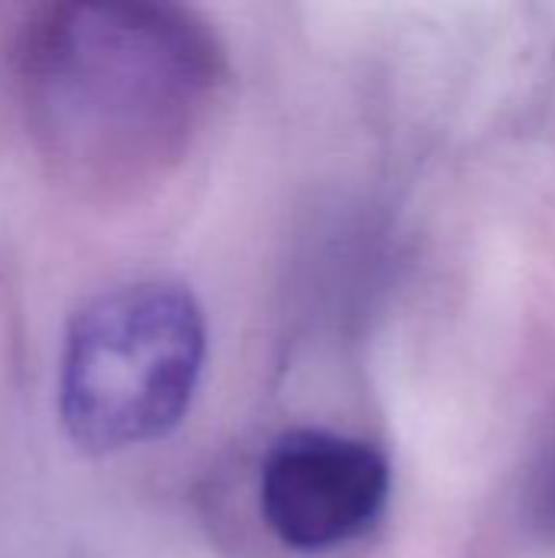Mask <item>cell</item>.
Returning a JSON list of instances; mask_svg holds the SVG:
<instances>
[{
	"instance_id": "6da1fadb",
	"label": "cell",
	"mask_w": 555,
	"mask_h": 558,
	"mask_svg": "<svg viewBox=\"0 0 555 558\" xmlns=\"http://www.w3.org/2000/svg\"><path fill=\"white\" fill-rule=\"evenodd\" d=\"M206 363L203 307L183 284L137 281L92 298L69 324L59 418L85 454L167 438L190 412Z\"/></svg>"
},
{
	"instance_id": "7a4b0ae2",
	"label": "cell",
	"mask_w": 555,
	"mask_h": 558,
	"mask_svg": "<svg viewBox=\"0 0 555 558\" xmlns=\"http://www.w3.org/2000/svg\"><path fill=\"white\" fill-rule=\"evenodd\" d=\"M389 461L370 441L294 428L262 464L258 504L281 546L314 556L366 536L389 504Z\"/></svg>"
}]
</instances>
